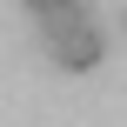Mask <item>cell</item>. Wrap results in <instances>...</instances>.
Wrapping results in <instances>:
<instances>
[{
  "instance_id": "cell-1",
  "label": "cell",
  "mask_w": 127,
  "mask_h": 127,
  "mask_svg": "<svg viewBox=\"0 0 127 127\" xmlns=\"http://www.w3.org/2000/svg\"><path fill=\"white\" fill-rule=\"evenodd\" d=\"M40 33H47V54H54V67H67V74H87V67H100V54H107L100 27H94L80 7L40 13Z\"/></svg>"
},
{
  "instance_id": "cell-2",
  "label": "cell",
  "mask_w": 127,
  "mask_h": 127,
  "mask_svg": "<svg viewBox=\"0 0 127 127\" xmlns=\"http://www.w3.org/2000/svg\"><path fill=\"white\" fill-rule=\"evenodd\" d=\"M33 13H60V7H80V0H27Z\"/></svg>"
}]
</instances>
